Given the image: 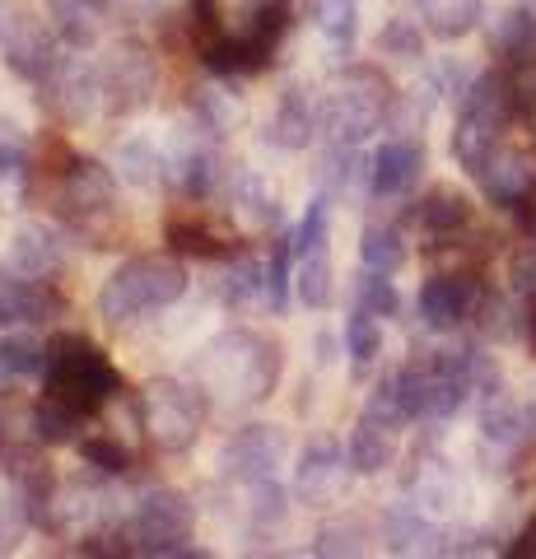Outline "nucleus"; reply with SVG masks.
<instances>
[{
    "label": "nucleus",
    "instance_id": "nucleus-1",
    "mask_svg": "<svg viewBox=\"0 0 536 559\" xmlns=\"http://www.w3.org/2000/svg\"><path fill=\"white\" fill-rule=\"evenodd\" d=\"M196 378L224 406H257L281 388V345L262 331H224L196 359Z\"/></svg>",
    "mask_w": 536,
    "mask_h": 559
},
{
    "label": "nucleus",
    "instance_id": "nucleus-2",
    "mask_svg": "<svg viewBox=\"0 0 536 559\" xmlns=\"http://www.w3.org/2000/svg\"><path fill=\"white\" fill-rule=\"evenodd\" d=\"M392 103H396V94H392L383 70L345 66L318 94L322 135L332 140V145H365V135H373L392 117Z\"/></svg>",
    "mask_w": 536,
    "mask_h": 559
},
{
    "label": "nucleus",
    "instance_id": "nucleus-3",
    "mask_svg": "<svg viewBox=\"0 0 536 559\" xmlns=\"http://www.w3.org/2000/svg\"><path fill=\"white\" fill-rule=\"evenodd\" d=\"M187 294V271L182 261H172L164 252H141L122 261L98 289V318L103 322H135L150 318V312L172 308Z\"/></svg>",
    "mask_w": 536,
    "mask_h": 559
},
{
    "label": "nucleus",
    "instance_id": "nucleus-4",
    "mask_svg": "<svg viewBox=\"0 0 536 559\" xmlns=\"http://www.w3.org/2000/svg\"><path fill=\"white\" fill-rule=\"evenodd\" d=\"M57 215L71 234H80L90 248H112L122 234V205H117V173L98 159H75L61 173L57 187Z\"/></svg>",
    "mask_w": 536,
    "mask_h": 559
},
{
    "label": "nucleus",
    "instance_id": "nucleus-5",
    "mask_svg": "<svg viewBox=\"0 0 536 559\" xmlns=\"http://www.w3.org/2000/svg\"><path fill=\"white\" fill-rule=\"evenodd\" d=\"M135 415L145 425V439L164 452H187L196 448L205 429V396L192 382L178 378H150L141 396H135Z\"/></svg>",
    "mask_w": 536,
    "mask_h": 559
},
{
    "label": "nucleus",
    "instance_id": "nucleus-6",
    "mask_svg": "<svg viewBox=\"0 0 536 559\" xmlns=\"http://www.w3.org/2000/svg\"><path fill=\"white\" fill-rule=\"evenodd\" d=\"M196 509L182 489H150L131 503V513L122 522V540H131V550L141 555H196Z\"/></svg>",
    "mask_w": 536,
    "mask_h": 559
},
{
    "label": "nucleus",
    "instance_id": "nucleus-7",
    "mask_svg": "<svg viewBox=\"0 0 536 559\" xmlns=\"http://www.w3.org/2000/svg\"><path fill=\"white\" fill-rule=\"evenodd\" d=\"M47 388L80 401L84 411H98L122 392V378L98 345H90L84 336H57L47 345Z\"/></svg>",
    "mask_w": 536,
    "mask_h": 559
},
{
    "label": "nucleus",
    "instance_id": "nucleus-8",
    "mask_svg": "<svg viewBox=\"0 0 536 559\" xmlns=\"http://www.w3.org/2000/svg\"><path fill=\"white\" fill-rule=\"evenodd\" d=\"M98 84H103V108L131 117L154 103L159 61H154V51L141 38H117L98 57Z\"/></svg>",
    "mask_w": 536,
    "mask_h": 559
},
{
    "label": "nucleus",
    "instance_id": "nucleus-9",
    "mask_svg": "<svg viewBox=\"0 0 536 559\" xmlns=\"http://www.w3.org/2000/svg\"><path fill=\"white\" fill-rule=\"evenodd\" d=\"M33 84H38V103L57 121H84V117H94L103 108L98 66L80 61V57H65V51H57V61H51Z\"/></svg>",
    "mask_w": 536,
    "mask_h": 559
},
{
    "label": "nucleus",
    "instance_id": "nucleus-10",
    "mask_svg": "<svg viewBox=\"0 0 536 559\" xmlns=\"http://www.w3.org/2000/svg\"><path fill=\"white\" fill-rule=\"evenodd\" d=\"M350 452H341L332 439H318L299 452V462H294V476H289V495L294 503H303V509H332L350 495Z\"/></svg>",
    "mask_w": 536,
    "mask_h": 559
},
{
    "label": "nucleus",
    "instance_id": "nucleus-11",
    "mask_svg": "<svg viewBox=\"0 0 536 559\" xmlns=\"http://www.w3.org/2000/svg\"><path fill=\"white\" fill-rule=\"evenodd\" d=\"M57 24H47L43 14L24 5L0 10V61H5L20 80H38L43 70L57 61Z\"/></svg>",
    "mask_w": 536,
    "mask_h": 559
},
{
    "label": "nucleus",
    "instance_id": "nucleus-12",
    "mask_svg": "<svg viewBox=\"0 0 536 559\" xmlns=\"http://www.w3.org/2000/svg\"><path fill=\"white\" fill-rule=\"evenodd\" d=\"M285 433L275 425H243L234 439H224L219 448V471L238 485L252 480H275V471L285 466Z\"/></svg>",
    "mask_w": 536,
    "mask_h": 559
},
{
    "label": "nucleus",
    "instance_id": "nucleus-13",
    "mask_svg": "<svg viewBox=\"0 0 536 559\" xmlns=\"http://www.w3.org/2000/svg\"><path fill=\"white\" fill-rule=\"evenodd\" d=\"M476 182H480V191H486L490 205L517 210V205H527L536 197V164L523 150H513V145L499 140V145L490 150V159L476 168Z\"/></svg>",
    "mask_w": 536,
    "mask_h": 559
},
{
    "label": "nucleus",
    "instance_id": "nucleus-14",
    "mask_svg": "<svg viewBox=\"0 0 536 559\" xmlns=\"http://www.w3.org/2000/svg\"><path fill=\"white\" fill-rule=\"evenodd\" d=\"M0 261H5L20 280H51L61 271V234L51 229V224H38V219L14 224Z\"/></svg>",
    "mask_w": 536,
    "mask_h": 559
},
{
    "label": "nucleus",
    "instance_id": "nucleus-15",
    "mask_svg": "<svg viewBox=\"0 0 536 559\" xmlns=\"http://www.w3.org/2000/svg\"><path fill=\"white\" fill-rule=\"evenodd\" d=\"M476 304H480L476 280L457 275V271L425 280V289H420V318H425L429 331H453L457 322L472 318Z\"/></svg>",
    "mask_w": 536,
    "mask_h": 559
},
{
    "label": "nucleus",
    "instance_id": "nucleus-16",
    "mask_svg": "<svg viewBox=\"0 0 536 559\" xmlns=\"http://www.w3.org/2000/svg\"><path fill=\"white\" fill-rule=\"evenodd\" d=\"M410 224H415V234L429 242H453L466 224H472V201L453 187H434L420 205H410Z\"/></svg>",
    "mask_w": 536,
    "mask_h": 559
},
{
    "label": "nucleus",
    "instance_id": "nucleus-17",
    "mask_svg": "<svg viewBox=\"0 0 536 559\" xmlns=\"http://www.w3.org/2000/svg\"><path fill=\"white\" fill-rule=\"evenodd\" d=\"M532 406H523L517 396H509L504 388L490 392V396H480V439H486L490 448H523L527 443V433H532Z\"/></svg>",
    "mask_w": 536,
    "mask_h": 559
},
{
    "label": "nucleus",
    "instance_id": "nucleus-18",
    "mask_svg": "<svg viewBox=\"0 0 536 559\" xmlns=\"http://www.w3.org/2000/svg\"><path fill=\"white\" fill-rule=\"evenodd\" d=\"M420 173H425V150L415 145V140H388V145L373 154V187L369 191L383 201H396L420 182Z\"/></svg>",
    "mask_w": 536,
    "mask_h": 559
},
{
    "label": "nucleus",
    "instance_id": "nucleus-19",
    "mask_svg": "<svg viewBox=\"0 0 536 559\" xmlns=\"http://www.w3.org/2000/svg\"><path fill=\"white\" fill-rule=\"evenodd\" d=\"M229 197H234L238 219L252 224V229H271L281 219V187L262 168H238L229 178Z\"/></svg>",
    "mask_w": 536,
    "mask_h": 559
},
{
    "label": "nucleus",
    "instance_id": "nucleus-20",
    "mask_svg": "<svg viewBox=\"0 0 536 559\" xmlns=\"http://www.w3.org/2000/svg\"><path fill=\"white\" fill-rule=\"evenodd\" d=\"M383 540L392 555H425V550H439L443 536L434 527V518H429L425 509H415V503H392V509L383 513Z\"/></svg>",
    "mask_w": 536,
    "mask_h": 559
},
{
    "label": "nucleus",
    "instance_id": "nucleus-21",
    "mask_svg": "<svg viewBox=\"0 0 536 559\" xmlns=\"http://www.w3.org/2000/svg\"><path fill=\"white\" fill-rule=\"evenodd\" d=\"M275 140H281L285 150H308L313 145V135L322 131L318 121V98L303 90V84H289V90L281 94V103H275V121H271Z\"/></svg>",
    "mask_w": 536,
    "mask_h": 559
},
{
    "label": "nucleus",
    "instance_id": "nucleus-22",
    "mask_svg": "<svg viewBox=\"0 0 536 559\" xmlns=\"http://www.w3.org/2000/svg\"><path fill=\"white\" fill-rule=\"evenodd\" d=\"M38 443L43 433L33 425V411L20 406H0V471L20 480L24 471L38 462Z\"/></svg>",
    "mask_w": 536,
    "mask_h": 559
},
{
    "label": "nucleus",
    "instance_id": "nucleus-23",
    "mask_svg": "<svg viewBox=\"0 0 536 559\" xmlns=\"http://www.w3.org/2000/svg\"><path fill=\"white\" fill-rule=\"evenodd\" d=\"M457 495H462V485H457L448 462H420L406 476V499L415 503V509H425L429 518H443L457 503Z\"/></svg>",
    "mask_w": 536,
    "mask_h": 559
},
{
    "label": "nucleus",
    "instance_id": "nucleus-24",
    "mask_svg": "<svg viewBox=\"0 0 536 559\" xmlns=\"http://www.w3.org/2000/svg\"><path fill=\"white\" fill-rule=\"evenodd\" d=\"M90 415L94 411H84L80 401H71L57 388H47L38 401H33V425H38L43 443H80V429Z\"/></svg>",
    "mask_w": 536,
    "mask_h": 559
},
{
    "label": "nucleus",
    "instance_id": "nucleus-25",
    "mask_svg": "<svg viewBox=\"0 0 536 559\" xmlns=\"http://www.w3.org/2000/svg\"><path fill=\"white\" fill-rule=\"evenodd\" d=\"M103 5H108V0H47V14L65 38V47L84 51L103 38Z\"/></svg>",
    "mask_w": 536,
    "mask_h": 559
},
{
    "label": "nucleus",
    "instance_id": "nucleus-26",
    "mask_svg": "<svg viewBox=\"0 0 536 559\" xmlns=\"http://www.w3.org/2000/svg\"><path fill=\"white\" fill-rule=\"evenodd\" d=\"M420 20H425V33H434L439 43H457L480 28L486 0H420Z\"/></svg>",
    "mask_w": 536,
    "mask_h": 559
},
{
    "label": "nucleus",
    "instance_id": "nucleus-27",
    "mask_svg": "<svg viewBox=\"0 0 536 559\" xmlns=\"http://www.w3.org/2000/svg\"><path fill=\"white\" fill-rule=\"evenodd\" d=\"M396 457V429L383 425V419H369L359 415V425L350 433V466L355 476H378V471H388Z\"/></svg>",
    "mask_w": 536,
    "mask_h": 559
},
{
    "label": "nucleus",
    "instance_id": "nucleus-28",
    "mask_svg": "<svg viewBox=\"0 0 536 559\" xmlns=\"http://www.w3.org/2000/svg\"><path fill=\"white\" fill-rule=\"evenodd\" d=\"M112 173L127 187H159L164 182V145H154L145 135H127L112 150Z\"/></svg>",
    "mask_w": 536,
    "mask_h": 559
},
{
    "label": "nucleus",
    "instance_id": "nucleus-29",
    "mask_svg": "<svg viewBox=\"0 0 536 559\" xmlns=\"http://www.w3.org/2000/svg\"><path fill=\"white\" fill-rule=\"evenodd\" d=\"M322 182L336 197H355V191L373 187V159L359 145H332L322 154Z\"/></svg>",
    "mask_w": 536,
    "mask_h": 559
},
{
    "label": "nucleus",
    "instance_id": "nucleus-30",
    "mask_svg": "<svg viewBox=\"0 0 536 559\" xmlns=\"http://www.w3.org/2000/svg\"><path fill=\"white\" fill-rule=\"evenodd\" d=\"M28 197V168H24V135L10 117H0V210H20Z\"/></svg>",
    "mask_w": 536,
    "mask_h": 559
},
{
    "label": "nucleus",
    "instance_id": "nucleus-31",
    "mask_svg": "<svg viewBox=\"0 0 536 559\" xmlns=\"http://www.w3.org/2000/svg\"><path fill=\"white\" fill-rule=\"evenodd\" d=\"M215 299L229 308H248L257 299H266V271L252 257H234L215 271Z\"/></svg>",
    "mask_w": 536,
    "mask_h": 559
},
{
    "label": "nucleus",
    "instance_id": "nucleus-32",
    "mask_svg": "<svg viewBox=\"0 0 536 559\" xmlns=\"http://www.w3.org/2000/svg\"><path fill=\"white\" fill-rule=\"evenodd\" d=\"M294 294H299V304H303V308H313V312H322L326 304H332V294H336L332 252L318 248V252L294 257Z\"/></svg>",
    "mask_w": 536,
    "mask_h": 559
},
{
    "label": "nucleus",
    "instance_id": "nucleus-33",
    "mask_svg": "<svg viewBox=\"0 0 536 559\" xmlns=\"http://www.w3.org/2000/svg\"><path fill=\"white\" fill-rule=\"evenodd\" d=\"M490 51L504 61H523L527 51H536V20L527 5H509L490 20Z\"/></svg>",
    "mask_w": 536,
    "mask_h": 559
},
{
    "label": "nucleus",
    "instance_id": "nucleus-34",
    "mask_svg": "<svg viewBox=\"0 0 536 559\" xmlns=\"http://www.w3.org/2000/svg\"><path fill=\"white\" fill-rule=\"evenodd\" d=\"M499 121H486V117H476V112H462L457 117V131H453V159L472 173L476 178V168L490 159V150L499 145Z\"/></svg>",
    "mask_w": 536,
    "mask_h": 559
},
{
    "label": "nucleus",
    "instance_id": "nucleus-35",
    "mask_svg": "<svg viewBox=\"0 0 536 559\" xmlns=\"http://www.w3.org/2000/svg\"><path fill=\"white\" fill-rule=\"evenodd\" d=\"M47 373V345L38 336H0V382H20V378H38Z\"/></svg>",
    "mask_w": 536,
    "mask_h": 559
},
{
    "label": "nucleus",
    "instance_id": "nucleus-36",
    "mask_svg": "<svg viewBox=\"0 0 536 559\" xmlns=\"http://www.w3.org/2000/svg\"><path fill=\"white\" fill-rule=\"evenodd\" d=\"M406 261V238L392 229V224H369L365 234H359V266L365 271H402Z\"/></svg>",
    "mask_w": 536,
    "mask_h": 559
},
{
    "label": "nucleus",
    "instance_id": "nucleus-37",
    "mask_svg": "<svg viewBox=\"0 0 536 559\" xmlns=\"http://www.w3.org/2000/svg\"><path fill=\"white\" fill-rule=\"evenodd\" d=\"M383 318H373V312H350V322H345V355H350L355 373H365L378 364V355H383V326H378Z\"/></svg>",
    "mask_w": 536,
    "mask_h": 559
},
{
    "label": "nucleus",
    "instance_id": "nucleus-38",
    "mask_svg": "<svg viewBox=\"0 0 536 559\" xmlns=\"http://www.w3.org/2000/svg\"><path fill=\"white\" fill-rule=\"evenodd\" d=\"M326 238H332V201L313 197V201H308V210H303V219L294 224L289 248H294V257H303V252L326 248Z\"/></svg>",
    "mask_w": 536,
    "mask_h": 559
},
{
    "label": "nucleus",
    "instance_id": "nucleus-39",
    "mask_svg": "<svg viewBox=\"0 0 536 559\" xmlns=\"http://www.w3.org/2000/svg\"><path fill=\"white\" fill-rule=\"evenodd\" d=\"M318 28L332 47H350L359 33V0H318Z\"/></svg>",
    "mask_w": 536,
    "mask_h": 559
},
{
    "label": "nucleus",
    "instance_id": "nucleus-40",
    "mask_svg": "<svg viewBox=\"0 0 536 559\" xmlns=\"http://www.w3.org/2000/svg\"><path fill=\"white\" fill-rule=\"evenodd\" d=\"M192 112H196V121L205 131L224 135L234 127V117H238V98L215 90V84H196V90H192Z\"/></svg>",
    "mask_w": 536,
    "mask_h": 559
},
{
    "label": "nucleus",
    "instance_id": "nucleus-41",
    "mask_svg": "<svg viewBox=\"0 0 536 559\" xmlns=\"http://www.w3.org/2000/svg\"><path fill=\"white\" fill-rule=\"evenodd\" d=\"M355 308L359 312H373V318H396V312H402V294L392 289L388 271H365V275H359Z\"/></svg>",
    "mask_w": 536,
    "mask_h": 559
},
{
    "label": "nucleus",
    "instance_id": "nucleus-42",
    "mask_svg": "<svg viewBox=\"0 0 536 559\" xmlns=\"http://www.w3.org/2000/svg\"><path fill=\"white\" fill-rule=\"evenodd\" d=\"M378 51L392 61H425V28L415 20H388L378 33Z\"/></svg>",
    "mask_w": 536,
    "mask_h": 559
},
{
    "label": "nucleus",
    "instance_id": "nucleus-43",
    "mask_svg": "<svg viewBox=\"0 0 536 559\" xmlns=\"http://www.w3.org/2000/svg\"><path fill=\"white\" fill-rule=\"evenodd\" d=\"M476 322H480V331H486L490 341H513L517 331V312H513V304L509 299H499V294H480V304H476Z\"/></svg>",
    "mask_w": 536,
    "mask_h": 559
},
{
    "label": "nucleus",
    "instance_id": "nucleus-44",
    "mask_svg": "<svg viewBox=\"0 0 536 559\" xmlns=\"http://www.w3.org/2000/svg\"><path fill=\"white\" fill-rule=\"evenodd\" d=\"M80 457L98 466V471H108V476H122V471L131 466V452L127 443H117L112 433H94V439H80Z\"/></svg>",
    "mask_w": 536,
    "mask_h": 559
},
{
    "label": "nucleus",
    "instance_id": "nucleus-45",
    "mask_svg": "<svg viewBox=\"0 0 536 559\" xmlns=\"http://www.w3.org/2000/svg\"><path fill=\"white\" fill-rule=\"evenodd\" d=\"M365 415H369V419H383V425H392V429L406 425V406H402V392H396V378H383V382H378V388L369 392Z\"/></svg>",
    "mask_w": 536,
    "mask_h": 559
},
{
    "label": "nucleus",
    "instance_id": "nucleus-46",
    "mask_svg": "<svg viewBox=\"0 0 536 559\" xmlns=\"http://www.w3.org/2000/svg\"><path fill=\"white\" fill-rule=\"evenodd\" d=\"M168 242L172 248H187V252H201V257H215L219 242L211 224H196V219H172L168 224Z\"/></svg>",
    "mask_w": 536,
    "mask_h": 559
},
{
    "label": "nucleus",
    "instance_id": "nucleus-47",
    "mask_svg": "<svg viewBox=\"0 0 536 559\" xmlns=\"http://www.w3.org/2000/svg\"><path fill=\"white\" fill-rule=\"evenodd\" d=\"M365 550V527L359 522H336L318 532V555H359Z\"/></svg>",
    "mask_w": 536,
    "mask_h": 559
},
{
    "label": "nucleus",
    "instance_id": "nucleus-48",
    "mask_svg": "<svg viewBox=\"0 0 536 559\" xmlns=\"http://www.w3.org/2000/svg\"><path fill=\"white\" fill-rule=\"evenodd\" d=\"M462 373L472 382V392H480V396L499 392V364L486 355V349H462Z\"/></svg>",
    "mask_w": 536,
    "mask_h": 559
},
{
    "label": "nucleus",
    "instance_id": "nucleus-49",
    "mask_svg": "<svg viewBox=\"0 0 536 559\" xmlns=\"http://www.w3.org/2000/svg\"><path fill=\"white\" fill-rule=\"evenodd\" d=\"M509 289L513 299L536 304V248H517L509 257Z\"/></svg>",
    "mask_w": 536,
    "mask_h": 559
},
{
    "label": "nucleus",
    "instance_id": "nucleus-50",
    "mask_svg": "<svg viewBox=\"0 0 536 559\" xmlns=\"http://www.w3.org/2000/svg\"><path fill=\"white\" fill-rule=\"evenodd\" d=\"M289 252L294 248H281L266 266V304L271 308H285V299H289Z\"/></svg>",
    "mask_w": 536,
    "mask_h": 559
},
{
    "label": "nucleus",
    "instance_id": "nucleus-51",
    "mask_svg": "<svg viewBox=\"0 0 536 559\" xmlns=\"http://www.w3.org/2000/svg\"><path fill=\"white\" fill-rule=\"evenodd\" d=\"M513 94H517V108H532L536 103V51H527L523 61H513Z\"/></svg>",
    "mask_w": 536,
    "mask_h": 559
},
{
    "label": "nucleus",
    "instance_id": "nucleus-52",
    "mask_svg": "<svg viewBox=\"0 0 536 559\" xmlns=\"http://www.w3.org/2000/svg\"><path fill=\"white\" fill-rule=\"evenodd\" d=\"M20 532H24V513L10 509V503H0V555H10L20 546Z\"/></svg>",
    "mask_w": 536,
    "mask_h": 559
},
{
    "label": "nucleus",
    "instance_id": "nucleus-53",
    "mask_svg": "<svg viewBox=\"0 0 536 559\" xmlns=\"http://www.w3.org/2000/svg\"><path fill=\"white\" fill-rule=\"evenodd\" d=\"M509 555H523V559H536V518L527 522L523 532H517V540L509 546Z\"/></svg>",
    "mask_w": 536,
    "mask_h": 559
},
{
    "label": "nucleus",
    "instance_id": "nucleus-54",
    "mask_svg": "<svg viewBox=\"0 0 536 559\" xmlns=\"http://www.w3.org/2000/svg\"><path fill=\"white\" fill-rule=\"evenodd\" d=\"M313 359L318 364H336V336L332 331H318L313 336Z\"/></svg>",
    "mask_w": 536,
    "mask_h": 559
},
{
    "label": "nucleus",
    "instance_id": "nucleus-55",
    "mask_svg": "<svg viewBox=\"0 0 536 559\" xmlns=\"http://www.w3.org/2000/svg\"><path fill=\"white\" fill-rule=\"evenodd\" d=\"M527 229H532V238H536V197L527 201Z\"/></svg>",
    "mask_w": 536,
    "mask_h": 559
},
{
    "label": "nucleus",
    "instance_id": "nucleus-56",
    "mask_svg": "<svg viewBox=\"0 0 536 559\" xmlns=\"http://www.w3.org/2000/svg\"><path fill=\"white\" fill-rule=\"evenodd\" d=\"M527 345L536 349V312H532V318H527Z\"/></svg>",
    "mask_w": 536,
    "mask_h": 559
},
{
    "label": "nucleus",
    "instance_id": "nucleus-57",
    "mask_svg": "<svg viewBox=\"0 0 536 559\" xmlns=\"http://www.w3.org/2000/svg\"><path fill=\"white\" fill-rule=\"evenodd\" d=\"M523 5H527V10H532V20H536V0H523Z\"/></svg>",
    "mask_w": 536,
    "mask_h": 559
},
{
    "label": "nucleus",
    "instance_id": "nucleus-58",
    "mask_svg": "<svg viewBox=\"0 0 536 559\" xmlns=\"http://www.w3.org/2000/svg\"><path fill=\"white\" fill-rule=\"evenodd\" d=\"M527 406H532V419H536V396H532V401H527Z\"/></svg>",
    "mask_w": 536,
    "mask_h": 559
}]
</instances>
